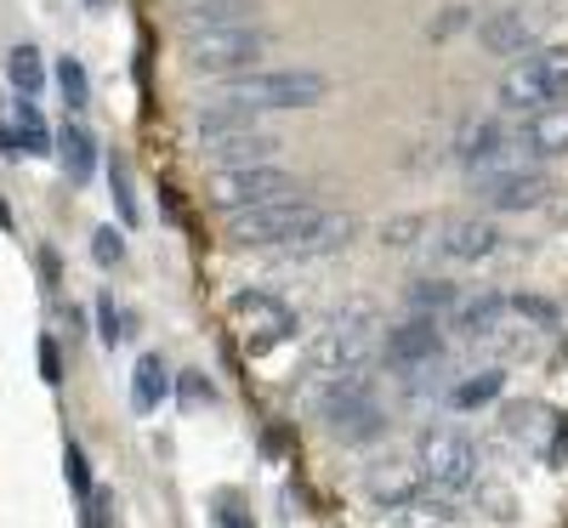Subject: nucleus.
<instances>
[{"mask_svg":"<svg viewBox=\"0 0 568 528\" xmlns=\"http://www.w3.org/2000/svg\"><path fill=\"white\" fill-rule=\"evenodd\" d=\"M329 98V80L318 69H251L216 80L211 103H233L245 114H291V109H318Z\"/></svg>","mask_w":568,"mask_h":528,"instance_id":"1","label":"nucleus"},{"mask_svg":"<svg viewBox=\"0 0 568 528\" xmlns=\"http://www.w3.org/2000/svg\"><path fill=\"white\" fill-rule=\"evenodd\" d=\"M375 353H382V335H375V307L369 302H347L329 318L313 347H307V375L313 380H342V375H369Z\"/></svg>","mask_w":568,"mask_h":528,"instance_id":"2","label":"nucleus"},{"mask_svg":"<svg viewBox=\"0 0 568 528\" xmlns=\"http://www.w3.org/2000/svg\"><path fill=\"white\" fill-rule=\"evenodd\" d=\"M313 415L336 431L342 444L364 449L387 431V409L375 398L369 375H342V380H313Z\"/></svg>","mask_w":568,"mask_h":528,"instance_id":"3","label":"nucleus"},{"mask_svg":"<svg viewBox=\"0 0 568 528\" xmlns=\"http://www.w3.org/2000/svg\"><path fill=\"white\" fill-rule=\"evenodd\" d=\"M318 216H324V205L291 194V200H273V205L233 211V216H227V238H233V245H251V251L284 256V251H296L302 238L318 227Z\"/></svg>","mask_w":568,"mask_h":528,"instance_id":"4","label":"nucleus"},{"mask_svg":"<svg viewBox=\"0 0 568 528\" xmlns=\"http://www.w3.org/2000/svg\"><path fill=\"white\" fill-rule=\"evenodd\" d=\"M267 58V34L256 23H227V29H187L182 34V63L194 74L211 80H233V74H251Z\"/></svg>","mask_w":568,"mask_h":528,"instance_id":"5","label":"nucleus"},{"mask_svg":"<svg viewBox=\"0 0 568 528\" xmlns=\"http://www.w3.org/2000/svg\"><path fill=\"white\" fill-rule=\"evenodd\" d=\"M495 98H500V109L517 114V120L568 103V52H529V58H517V63L500 74Z\"/></svg>","mask_w":568,"mask_h":528,"instance_id":"6","label":"nucleus"},{"mask_svg":"<svg viewBox=\"0 0 568 528\" xmlns=\"http://www.w3.org/2000/svg\"><path fill=\"white\" fill-rule=\"evenodd\" d=\"M415 471H420L426 489L466 495L478 484V444H471L460 426H426L415 438Z\"/></svg>","mask_w":568,"mask_h":528,"instance_id":"7","label":"nucleus"},{"mask_svg":"<svg viewBox=\"0 0 568 528\" xmlns=\"http://www.w3.org/2000/svg\"><path fill=\"white\" fill-rule=\"evenodd\" d=\"M227 324L245 342V353H273V347H284L302 329L296 307L267 296V291H240V296H233V307H227Z\"/></svg>","mask_w":568,"mask_h":528,"instance_id":"8","label":"nucleus"},{"mask_svg":"<svg viewBox=\"0 0 568 528\" xmlns=\"http://www.w3.org/2000/svg\"><path fill=\"white\" fill-rule=\"evenodd\" d=\"M500 245H506V233H500L495 216H444L433 227V238H426V256H438L449 267H478Z\"/></svg>","mask_w":568,"mask_h":528,"instance_id":"9","label":"nucleus"},{"mask_svg":"<svg viewBox=\"0 0 568 528\" xmlns=\"http://www.w3.org/2000/svg\"><path fill=\"white\" fill-rule=\"evenodd\" d=\"M296 194V176L284 165H245V171H216L211 176V200L233 216V211H251V205H273V200H291Z\"/></svg>","mask_w":568,"mask_h":528,"instance_id":"10","label":"nucleus"},{"mask_svg":"<svg viewBox=\"0 0 568 528\" xmlns=\"http://www.w3.org/2000/svg\"><path fill=\"white\" fill-rule=\"evenodd\" d=\"M466 187L489 211H500V216H524V211H540V205L557 200V182L540 165H517V171H500V176H478V182H466Z\"/></svg>","mask_w":568,"mask_h":528,"instance_id":"11","label":"nucleus"},{"mask_svg":"<svg viewBox=\"0 0 568 528\" xmlns=\"http://www.w3.org/2000/svg\"><path fill=\"white\" fill-rule=\"evenodd\" d=\"M382 358H387V369H398V375L438 364V358H444V329L426 318V313H409V318H398V324L382 335Z\"/></svg>","mask_w":568,"mask_h":528,"instance_id":"12","label":"nucleus"},{"mask_svg":"<svg viewBox=\"0 0 568 528\" xmlns=\"http://www.w3.org/2000/svg\"><path fill=\"white\" fill-rule=\"evenodd\" d=\"M478 45H484V52H495V58H511L517 63V58L540 52V23L529 12L506 7V12H495V18L478 23Z\"/></svg>","mask_w":568,"mask_h":528,"instance_id":"13","label":"nucleus"},{"mask_svg":"<svg viewBox=\"0 0 568 528\" xmlns=\"http://www.w3.org/2000/svg\"><path fill=\"white\" fill-rule=\"evenodd\" d=\"M511 136L524 142L529 160H562L568 154V103L540 109V114H524V120L511 125Z\"/></svg>","mask_w":568,"mask_h":528,"instance_id":"14","label":"nucleus"},{"mask_svg":"<svg viewBox=\"0 0 568 528\" xmlns=\"http://www.w3.org/2000/svg\"><path fill=\"white\" fill-rule=\"evenodd\" d=\"M211 171H245V165H278V136L273 131H240V136H222L205 149Z\"/></svg>","mask_w":568,"mask_h":528,"instance_id":"15","label":"nucleus"},{"mask_svg":"<svg viewBox=\"0 0 568 528\" xmlns=\"http://www.w3.org/2000/svg\"><path fill=\"white\" fill-rule=\"evenodd\" d=\"M506 318H511V302L495 296V291H484V296H460V302L449 307V324H455L460 335H484V342H495Z\"/></svg>","mask_w":568,"mask_h":528,"instance_id":"16","label":"nucleus"},{"mask_svg":"<svg viewBox=\"0 0 568 528\" xmlns=\"http://www.w3.org/2000/svg\"><path fill=\"white\" fill-rule=\"evenodd\" d=\"M165 398H171V369H165V358H160V353H142L136 369H131V409H136V415H154Z\"/></svg>","mask_w":568,"mask_h":528,"instance_id":"17","label":"nucleus"},{"mask_svg":"<svg viewBox=\"0 0 568 528\" xmlns=\"http://www.w3.org/2000/svg\"><path fill=\"white\" fill-rule=\"evenodd\" d=\"M256 125H262V114H245V109H233V103H205V109L194 114V142H200V149H211V142L240 136V131H256Z\"/></svg>","mask_w":568,"mask_h":528,"instance_id":"18","label":"nucleus"},{"mask_svg":"<svg viewBox=\"0 0 568 528\" xmlns=\"http://www.w3.org/2000/svg\"><path fill=\"white\" fill-rule=\"evenodd\" d=\"M387 517H393V528H455V506L444 495H433V489H415Z\"/></svg>","mask_w":568,"mask_h":528,"instance_id":"19","label":"nucleus"},{"mask_svg":"<svg viewBox=\"0 0 568 528\" xmlns=\"http://www.w3.org/2000/svg\"><path fill=\"white\" fill-rule=\"evenodd\" d=\"M227 23H256L251 0H182V34L187 29H227Z\"/></svg>","mask_w":568,"mask_h":528,"instance_id":"20","label":"nucleus"},{"mask_svg":"<svg viewBox=\"0 0 568 528\" xmlns=\"http://www.w3.org/2000/svg\"><path fill=\"white\" fill-rule=\"evenodd\" d=\"M58 154H63L69 182L80 187V182H91V171H98V136H91L80 120H63V131H58Z\"/></svg>","mask_w":568,"mask_h":528,"instance_id":"21","label":"nucleus"},{"mask_svg":"<svg viewBox=\"0 0 568 528\" xmlns=\"http://www.w3.org/2000/svg\"><path fill=\"white\" fill-rule=\"evenodd\" d=\"M500 387H506L500 369H478V375H466V380H455V387H449V409L455 415H478V409H489L500 398Z\"/></svg>","mask_w":568,"mask_h":528,"instance_id":"22","label":"nucleus"},{"mask_svg":"<svg viewBox=\"0 0 568 528\" xmlns=\"http://www.w3.org/2000/svg\"><path fill=\"white\" fill-rule=\"evenodd\" d=\"M7 80H12V91H18V98H40V91H45V58H40V45H12V52H7Z\"/></svg>","mask_w":568,"mask_h":528,"instance_id":"23","label":"nucleus"},{"mask_svg":"<svg viewBox=\"0 0 568 528\" xmlns=\"http://www.w3.org/2000/svg\"><path fill=\"white\" fill-rule=\"evenodd\" d=\"M12 131H18V149H23V154H34V160L58 149V136L45 131V114H40L29 98H18V109H12Z\"/></svg>","mask_w":568,"mask_h":528,"instance_id":"24","label":"nucleus"},{"mask_svg":"<svg viewBox=\"0 0 568 528\" xmlns=\"http://www.w3.org/2000/svg\"><path fill=\"white\" fill-rule=\"evenodd\" d=\"M455 302H460V296H455L449 278H415V284H409V313L433 318V313H449Z\"/></svg>","mask_w":568,"mask_h":528,"instance_id":"25","label":"nucleus"},{"mask_svg":"<svg viewBox=\"0 0 568 528\" xmlns=\"http://www.w3.org/2000/svg\"><path fill=\"white\" fill-rule=\"evenodd\" d=\"M171 398H176L187 415H200V409H211V404H216V387H211V380H205L200 369H182V375L171 380Z\"/></svg>","mask_w":568,"mask_h":528,"instance_id":"26","label":"nucleus"},{"mask_svg":"<svg viewBox=\"0 0 568 528\" xmlns=\"http://www.w3.org/2000/svg\"><path fill=\"white\" fill-rule=\"evenodd\" d=\"M58 91H63V103H69V114H80L85 103H91V80H85V63L80 58H58Z\"/></svg>","mask_w":568,"mask_h":528,"instance_id":"27","label":"nucleus"},{"mask_svg":"<svg viewBox=\"0 0 568 528\" xmlns=\"http://www.w3.org/2000/svg\"><path fill=\"white\" fill-rule=\"evenodd\" d=\"M63 477H69L74 500H91V495H98V484H91V460H85L80 438H69V444H63Z\"/></svg>","mask_w":568,"mask_h":528,"instance_id":"28","label":"nucleus"},{"mask_svg":"<svg viewBox=\"0 0 568 528\" xmlns=\"http://www.w3.org/2000/svg\"><path fill=\"white\" fill-rule=\"evenodd\" d=\"M426 238H433V222H426V216H398V222L382 227V245H393V251L426 245Z\"/></svg>","mask_w":568,"mask_h":528,"instance_id":"29","label":"nucleus"},{"mask_svg":"<svg viewBox=\"0 0 568 528\" xmlns=\"http://www.w3.org/2000/svg\"><path fill=\"white\" fill-rule=\"evenodd\" d=\"M109 194H114V205H120V222H125V227H136V222H142V211H136V187H131L125 160H114V165H109Z\"/></svg>","mask_w":568,"mask_h":528,"instance_id":"30","label":"nucleus"},{"mask_svg":"<svg viewBox=\"0 0 568 528\" xmlns=\"http://www.w3.org/2000/svg\"><path fill=\"white\" fill-rule=\"evenodd\" d=\"M125 329H131V324H125L120 302H114V296H98V335H103V347H109V353L125 342Z\"/></svg>","mask_w":568,"mask_h":528,"instance_id":"31","label":"nucleus"},{"mask_svg":"<svg viewBox=\"0 0 568 528\" xmlns=\"http://www.w3.org/2000/svg\"><path fill=\"white\" fill-rule=\"evenodd\" d=\"M211 517H216V528H256V517H251V506H245L240 495H233V489L211 500Z\"/></svg>","mask_w":568,"mask_h":528,"instance_id":"32","label":"nucleus"},{"mask_svg":"<svg viewBox=\"0 0 568 528\" xmlns=\"http://www.w3.org/2000/svg\"><path fill=\"white\" fill-rule=\"evenodd\" d=\"M91 256H98V267H120L125 262V238L114 227H98L91 233Z\"/></svg>","mask_w":568,"mask_h":528,"instance_id":"33","label":"nucleus"},{"mask_svg":"<svg viewBox=\"0 0 568 528\" xmlns=\"http://www.w3.org/2000/svg\"><path fill=\"white\" fill-rule=\"evenodd\" d=\"M109 517H114V500L98 489L91 500H80V528H109Z\"/></svg>","mask_w":568,"mask_h":528,"instance_id":"34","label":"nucleus"},{"mask_svg":"<svg viewBox=\"0 0 568 528\" xmlns=\"http://www.w3.org/2000/svg\"><path fill=\"white\" fill-rule=\"evenodd\" d=\"M40 375L52 380V387L63 380V353H58V335H40Z\"/></svg>","mask_w":568,"mask_h":528,"instance_id":"35","label":"nucleus"},{"mask_svg":"<svg viewBox=\"0 0 568 528\" xmlns=\"http://www.w3.org/2000/svg\"><path fill=\"white\" fill-rule=\"evenodd\" d=\"M460 23H466V12H460V7H449V12H444V18L433 23V29H426V34H433V40H449V34H455Z\"/></svg>","mask_w":568,"mask_h":528,"instance_id":"36","label":"nucleus"},{"mask_svg":"<svg viewBox=\"0 0 568 528\" xmlns=\"http://www.w3.org/2000/svg\"><path fill=\"white\" fill-rule=\"evenodd\" d=\"M40 284H45V291L58 284V251L52 245H40Z\"/></svg>","mask_w":568,"mask_h":528,"instance_id":"37","label":"nucleus"},{"mask_svg":"<svg viewBox=\"0 0 568 528\" xmlns=\"http://www.w3.org/2000/svg\"><path fill=\"white\" fill-rule=\"evenodd\" d=\"M0 149H7V154H18V131H12L7 120H0Z\"/></svg>","mask_w":568,"mask_h":528,"instance_id":"38","label":"nucleus"},{"mask_svg":"<svg viewBox=\"0 0 568 528\" xmlns=\"http://www.w3.org/2000/svg\"><path fill=\"white\" fill-rule=\"evenodd\" d=\"M0 227H12V211H7V200H0Z\"/></svg>","mask_w":568,"mask_h":528,"instance_id":"39","label":"nucleus"},{"mask_svg":"<svg viewBox=\"0 0 568 528\" xmlns=\"http://www.w3.org/2000/svg\"><path fill=\"white\" fill-rule=\"evenodd\" d=\"M91 7H109V0H91Z\"/></svg>","mask_w":568,"mask_h":528,"instance_id":"40","label":"nucleus"}]
</instances>
